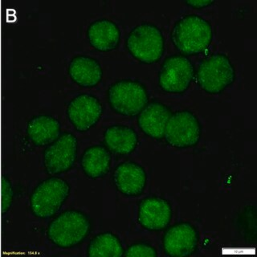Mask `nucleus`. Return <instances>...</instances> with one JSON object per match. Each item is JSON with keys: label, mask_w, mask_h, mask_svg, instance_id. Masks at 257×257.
<instances>
[{"label": "nucleus", "mask_w": 257, "mask_h": 257, "mask_svg": "<svg viewBox=\"0 0 257 257\" xmlns=\"http://www.w3.org/2000/svg\"><path fill=\"white\" fill-rule=\"evenodd\" d=\"M125 256L155 257L156 256V253L152 247H149L147 245L137 244L134 245L127 250Z\"/></svg>", "instance_id": "21"}, {"label": "nucleus", "mask_w": 257, "mask_h": 257, "mask_svg": "<svg viewBox=\"0 0 257 257\" xmlns=\"http://www.w3.org/2000/svg\"><path fill=\"white\" fill-rule=\"evenodd\" d=\"M107 147L117 154L126 155L135 149L137 136L131 128L114 126L108 128L104 135Z\"/></svg>", "instance_id": "18"}, {"label": "nucleus", "mask_w": 257, "mask_h": 257, "mask_svg": "<svg viewBox=\"0 0 257 257\" xmlns=\"http://www.w3.org/2000/svg\"><path fill=\"white\" fill-rule=\"evenodd\" d=\"M69 72L76 82L84 86L95 85L101 78V69L98 63L84 56H79L72 60Z\"/></svg>", "instance_id": "16"}, {"label": "nucleus", "mask_w": 257, "mask_h": 257, "mask_svg": "<svg viewBox=\"0 0 257 257\" xmlns=\"http://www.w3.org/2000/svg\"><path fill=\"white\" fill-rule=\"evenodd\" d=\"M60 124L50 116H41L35 118L28 125V134L37 145H45L56 140L59 136Z\"/></svg>", "instance_id": "17"}, {"label": "nucleus", "mask_w": 257, "mask_h": 257, "mask_svg": "<svg viewBox=\"0 0 257 257\" xmlns=\"http://www.w3.org/2000/svg\"><path fill=\"white\" fill-rule=\"evenodd\" d=\"M123 249L118 239L111 234H103L91 243L88 251L90 257H120Z\"/></svg>", "instance_id": "20"}, {"label": "nucleus", "mask_w": 257, "mask_h": 257, "mask_svg": "<svg viewBox=\"0 0 257 257\" xmlns=\"http://www.w3.org/2000/svg\"><path fill=\"white\" fill-rule=\"evenodd\" d=\"M68 194V185L61 179L45 181L32 195V210L37 216H52L60 209Z\"/></svg>", "instance_id": "4"}, {"label": "nucleus", "mask_w": 257, "mask_h": 257, "mask_svg": "<svg viewBox=\"0 0 257 257\" xmlns=\"http://www.w3.org/2000/svg\"><path fill=\"white\" fill-rule=\"evenodd\" d=\"M116 186L126 195H137L143 191L146 175L142 167L134 163H123L115 172Z\"/></svg>", "instance_id": "14"}, {"label": "nucleus", "mask_w": 257, "mask_h": 257, "mask_svg": "<svg viewBox=\"0 0 257 257\" xmlns=\"http://www.w3.org/2000/svg\"><path fill=\"white\" fill-rule=\"evenodd\" d=\"M171 116V112L164 105L152 103L141 112L139 125L150 136L162 139L164 137L166 126Z\"/></svg>", "instance_id": "13"}, {"label": "nucleus", "mask_w": 257, "mask_h": 257, "mask_svg": "<svg viewBox=\"0 0 257 257\" xmlns=\"http://www.w3.org/2000/svg\"><path fill=\"white\" fill-rule=\"evenodd\" d=\"M196 232L187 223L171 227L164 238L165 250L172 256H186L195 250Z\"/></svg>", "instance_id": "11"}, {"label": "nucleus", "mask_w": 257, "mask_h": 257, "mask_svg": "<svg viewBox=\"0 0 257 257\" xmlns=\"http://www.w3.org/2000/svg\"><path fill=\"white\" fill-rule=\"evenodd\" d=\"M118 28L108 20H100L93 23L88 30L91 44L100 50L112 49L118 43Z\"/></svg>", "instance_id": "15"}, {"label": "nucleus", "mask_w": 257, "mask_h": 257, "mask_svg": "<svg viewBox=\"0 0 257 257\" xmlns=\"http://www.w3.org/2000/svg\"><path fill=\"white\" fill-rule=\"evenodd\" d=\"M234 78V71L228 59L223 55H215L205 60L198 72L201 86L209 92H219Z\"/></svg>", "instance_id": "5"}, {"label": "nucleus", "mask_w": 257, "mask_h": 257, "mask_svg": "<svg viewBox=\"0 0 257 257\" xmlns=\"http://www.w3.org/2000/svg\"><path fill=\"white\" fill-rule=\"evenodd\" d=\"M112 106L124 115H136L146 106L147 92L138 83L121 81L114 84L109 91Z\"/></svg>", "instance_id": "6"}, {"label": "nucleus", "mask_w": 257, "mask_h": 257, "mask_svg": "<svg viewBox=\"0 0 257 257\" xmlns=\"http://www.w3.org/2000/svg\"><path fill=\"white\" fill-rule=\"evenodd\" d=\"M110 163V156L102 147H95L88 149L82 159L84 171L89 176H100L107 172Z\"/></svg>", "instance_id": "19"}, {"label": "nucleus", "mask_w": 257, "mask_h": 257, "mask_svg": "<svg viewBox=\"0 0 257 257\" xmlns=\"http://www.w3.org/2000/svg\"><path fill=\"white\" fill-rule=\"evenodd\" d=\"M76 140L72 135L60 137L45 151V165L52 174L62 172L72 167L76 158Z\"/></svg>", "instance_id": "9"}, {"label": "nucleus", "mask_w": 257, "mask_h": 257, "mask_svg": "<svg viewBox=\"0 0 257 257\" xmlns=\"http://www.w3.org/2000/svg\"><path fill=\"white\" fill-rule=\"evenodd\" d=\"M199 123L191 112H177L168 120L165 135L167 142L178 147L195 145L199 138Z\"/></svg>", "instance_id": "7"}, {"label": "nucleus", "mask_w": 257, "mask_h": 257, "mask_svg": "<svg viewBox=\"0 0 257 257\" xmlns=\"http://www.w3.org/2000/svg\"><path fill=\"white\" fill-rule=\"evenodd\" d=\"M89 228L86 218L76 211H68L55 219L48 229V235L60 247H71L84 239Z\"/></svg>", "instance_id": "2"}, {"label": "nucleus", "mask_w": 257, "mask_h": 257, "mask_svg": "<svg viewBox=\"0 0 257 257\" xmlns=\"http://www.w3.org/2000/svg\"><path fill=\"white\" fill-rule=\"evenodd\" d=\"M101 110V105L96 98L81 95L71 102L68 115L79 131H86L98 120Z\"/></svg>", "instance_id": "10"}, {"label": "nucleus", "mask_w": 257, "mask_h": 257, "mask_svg": "<svg viewBox=\"0 0 257 257\" xmlns=\"http://www.w3.org/2000/svg\"><path fill=\"white\" fill-rule=\"evenodd\" d=\"M212 31L208 23L199 16L180 20L173 32V40L179 50L192 54L205 50L211 42Z\"/></svg>", "instance_id": "1"}, {"label": "nucleus", "mask_w": 257, "mask_h": 257, "mask_svg": "<svg viewBox=\"0 0 257 257\" xmlns=\"http://www.w3.org/2000/svg\"><path fill=\"white\" fill-rule=\"evenodd\" d=\"M168 203L161 199H147L141 204L139 221L143 227L151 230L164 228L171 219Z\"/></svg>", "instance_id": "12"}, {"label": "nucleus", "mask_w": 257, "mask_h": 257, "mask_svg": "<svg viewBox=\"0 0 257 257\" xmlns=\"http://www.w3.org/2000/svg\"><path fill=\"white\" fill-rule=\"evenodd\" d=\"M192 76V65L187 58L171 56L165 61L161 72V86L167 92H183L188 87Z\"/></svg>", "instance_id": "8"}, {"label": "nucleus", "mask_w": 257, "mask_h": 257, "mask_svg": "<svg viewBox=\"0 0 257 257\" xmlns=\"http://www.w3.org/2000/svg\"><path fill=\"white\" fill-rule=\"evenodd\" d=\"M128 49L144 62L152 63L163 54V39L160 31L149 24L137 27L128 40Z\"/></svg>", "instance_id": "3"}, {"label": "nucleus", "mask_w": 257, "mask_h": 257, "mask_svg": "<svg viewBox=\"0 0 257 257\" xmlns=\"http://www.w3.org/2000/svg\"><path fill=\"white\" fill-rule=\"evenodd\" d=\"M187 4H191L192 6L196 7V8H199V7L207 6L208 4H212V1H187Z\"/></svg>", "instance_id": "22"}]
</instances>
